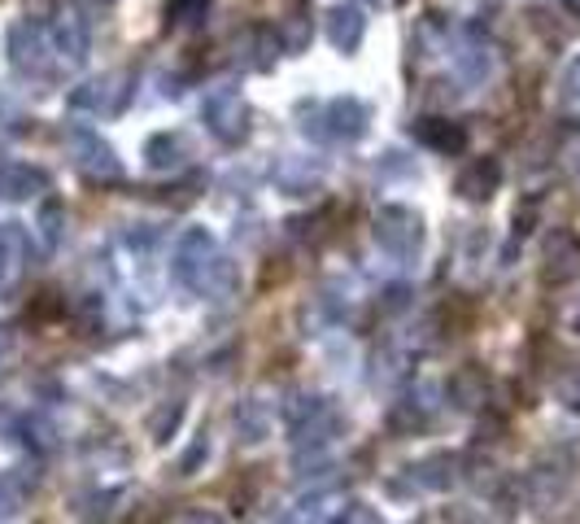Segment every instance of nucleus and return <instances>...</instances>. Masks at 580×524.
Here are the masks:
<instances>
[{
	"mask_svg": "<svg viewBox=\"0 0 580 524\" xmlns=\"http://www.w3.org/2000/svg\"><path fill=\"white\" fill-rule=\"evenodd\" d=\"M223 259L214 254V241L205 232H188L179 241V254H175V275L188 284V289H210V271H219Z\"/></svg>",
	"mask_w": 580,
	"mask_h": 524,
	"instance_id": "nucleus-1",
	"label": "nucleus"
},
{
	"mask_svg": "<svg viewBox=\"0 0 580 524\" xmlns=\"http://www.w3.org/2000/svg\"><path fill=\"white\" fill-rule=\"evenodd\" d=\"M419 237H423V228H419V214H411L407 206H389V210H380V219H376V241L389 250V254H414L419 250Z\"/></svg>",
	"mask_w": 580,
	"mask_h": 524,
	"instance_id": "nucleus-2",
	"label": "nucleus"
},
{
	"mask_svg": "<svg viewBox=\"0 0 580 524\" xmlns=\"http://www.w3.org/2000/svg\"><path fill=\"white\" fill-rule=\"evenodd\" d=\"M205 123H210V132L219 136V140H241L245 136V101H241V92H232V87H219V92H210L205 96Z\"/></svg>",
	"mask_w": 580,
	"mask_h": 524,
	"instance_id": "nucleus-3",
	"label": "nucleus"
},
{
	"mask_svg": "<svg viewBox=\"0 0 580 524\" xmlns=\"http://www.w3.org/2000/svg\"><path fill=\"white\" fill-rule=\"evenodd\" d=\"M577 271H580L577 232H568V228L550 232V241H546V280H572Z\"/></svg>",
	"mask_w": 580,
	"mask_h": 524,
	"instance_id": "nucleus-4",
	"label": "nucleus"
},
{
	"mask_svg": "<svg viewBox=\"0 0 580 524\" xmlns=\"http://www.w3.org/2000/svg\"><path fill=\"white\" fill-rule=\"evenodd\" d=\"M71 145H75L80 167L87 175H105V179H118V175H123L118 158H114V149H109L101 136H92V132H71Z\"/></svg>",
	"mask_w": 580,
	"mask_h": 524,
	"instance_id": "nucleus-5",
	"label": "nucleus"
},
{
	"mask_svg": "<svg viewBox=\"0 0 580 524\" xmlns=\"http://www.w3.org/2000/svg\"><path fill=\"white\" fill-rule=\"evenodd\" d=\"M118 84H127V75H105V80H96V84H87L83 92H75V105L96 109V114H118L127 105V92H131V87Z\"/></svg>",
	"mask_w": 580,
	"mask_h": 524,
	"instance_id": "nucleus-6",
	"label": "nucleus"
},
{
	"mask_svg": "<svg viewBox=\"0 0 580 524\" xmlns=\"http://www.w3.org/2000/svg\"><path fill=\"white\" fill-rule=\"evenodd\" d=\"M497 184H502L497 158H476V163H467V167L458 171V192H463L467 201H489L497 192Z\"/></svg>",
	"mask_w": 580,
	"mask_h": 524,
	"instance_id": "nucleus-7",
	"label": "nucleus"
},
{
	"mask_svg": "<svg viewBox=\"0 0 580 524\" xmlns=\"http://www.w3.org/2000/svg\"><path fill=\"white\" fill-rule=\"evenodd\" d=\"M362 31H367V18L354 9V4H336L328 13V35L336 49H345V53H354L358 44H362Z\"/></svg>",
	"mask_w": 580,
	"mask_h": 524,
	"instance_id": "nucleus-8",
	"label": "nucleus"
},
{
	"mask_svg": "<svg viewBox=\"0 0 580 524\" xmlns=\"http://www.w3.org/2000/svg\"><path fill=\"white\" fill-rule=\"evenodd\" d=\"M414 136H419L428 149H436V154H458V149L467 145V132H463L458 123H445V118H423V123L414 127Z\"/></svg>",
	"mask_w": 580,
	"mask_h": 524,
	"instance_id": "nucleus-9",
	"label": "nucleus"
},
{
	"mask_svg": "<svg viewBox=\"0 0 580 524\" xmlns=\"http://www.w3.org/2000/svg\"><path fill=\"white\" fill-rule=\"evenodd\" d=\"M328 118H331V136H362L367 132V109L349 96V101H331L328 105Z\"/></svg>",
	"mask_w": 580,
	"mask_h": 524,
	"instance_id": "nucleus-10",
	"label": "nucleus"
},
{
	"mask_svg": "<svg viewBox=\"0 0 580 524\" xmlns=\"http://www.w3.org/2000/svg\"><path fill=\"white\" fill-rule=\"evenodd\" d=\"M57 40H62V49L71 53V62H83V57H87V27H83V18L75 13V9L62 13V22H57Z\"/></svg>",
	"mask_w": 580,
	"mask_h": 524,
	"instance_id": "nucleus-11",
	"label": "nucleus"
},
{
	"mask_svg": "<svg viewBox=\"0 0 580 524\" xmlns=\"http://www.w3.org/2000/svg\"><path fill=\"white\" fill-rule=\"evenodd\" d=\"M22 241H18V232H0V293H9L13 284H18V275H22Z\"/></svg>",
	"mask_w": 580,
	"mask_h": 524,
	"instance_id": "nucleus-12",
	"label": "nucleus"
},
{
	"mask_svg": "<svg viewBox=\"0 0 580 524\" xmlns=\"http://www.w3.org/2000/svg\"><path fill=\"white\" fill-rule=\"evenodd\" d=\"M450 394L458 398V407H481V402H485V371L463 367V371L450 380Z\"/></svg>",
	"mask_w": 580,
	"mask_h": 524,
	"instance_id": "nucleus-13",
	"label": "nucleus"
},
{
	"mask_svg": "<svg viewBox=\"0 0 580 524\" xmlns=\"http://www.w3.org/2000/svg\"><path fill=\"white\" fill-rule=\"evenodd\" d=\"M0 188H4V197H27L31 188H44V171H31V167H13V171H4Z\"/></svg>",
	"mask_w": 580,
	"mask_h": 524,
	"instance_id": "nucleus-14",
	"label": "nucleus"
},
{
	"mask_svg": "<svg viewBox=\"0 0 580 524\" xmlns=\"http://www.w3.org/2000/svg\"><path fill=\"white\" fill-rule=\"evenodd\" d=\"M145 154H149V167H154V171H166V167H175V163H179V158H175V154H179V136H170V132L154 136Z\"/></svg>",
	"mask_w": 580,
	"mask_h": 524,
	"instance_id": "nucleus-15",
	"label": "nucleus"
},
{
	"mask_svg": "<svg viewBox=\"0 0 580 524\" xmlns=\"http://www.w3.org/2000/svg\"><path fill=\"white\" fill-rule=\"evenodd\" d=\"M205 9H210V0H166V18H170L175 27L205 18Z\"/></svg>",
	"mask_w": 580,
	"mask_h": 524,
	"instance_id": "nucleus-16",
	"label": "nucleus"
},
{
	"mask_svg": "<svg viewBox=\"0 0 580 524\" xmlns=\"http://www.w3.org/2000/svg\"><path fill=\"white\" fill-rule=\"evenodd\" d=\"M236 429L245 433V441H262V433H266V416H262L257 407H241V411H236Z\"/></svg>",
	"mask_w": 580,
	"mask_h": 524,
	"instance_id": "nucleus-17",
	"label": "nucleus"
},
{
	"mask_svg": "<svg viewBox=\"0 0 580 524\" xmlns=\"http://www.w3.org/2000/svg\"><path fill=\"white\" fill-rule=\"evenodd\" d=\"M563 109L580 114V57L568 66V75H563Z\"/></svg>",
	"mask_w": 580,
	"mask_h": 524,
	"instance_id": "nucleus-18",
	"label": "nucleus"
},
{
	"mask_svg": "<svg viewBox=\"0 0 580 524\" xmlns=\"http://www.w3.org/2000/svg\"><path fill=\"white\" fill-rule=\"evenodd\" d=\"M179 416H183V407L175 402V407H162L158 411V420H149V433H154V441H166V429H175L179 425Z\"/></svg>",
	"mask_w": 580,
	"mask_h": 524,
	"instance_id": "nucleus-19",
	"label": "nucleus"
},
{
	"mask_svg": "<svg viewBox=\"0 0 580 524\" xmlns=\"http://www.w3.org/2000/svg\"><path fill=\"white\" fill-rule=\"evenodd\" d=\"M559 398H563L572 411H580V371H572V376L559 385Z\"/></svg>",
	"mask_w": 580,
	"mask_h": 524,
	"instance_id": "nucleus-20",
	"label": "nucleus"
},
{
	"mask_svg": "<svg viewBox=\"0 0 580 524\" xmlns=\"http://www.w3.org/2000/svg\"><path fill=\"white\" fill-rule=\"evenodd\" d=\"M175 524H219V516H205V512H188V516H179Z\"/></svg>",
	"mask_w": 580,
	"mask_h": 524,
	"instance_id": "nucleus-21",
	"label": "nucleus"
},
{
	"mask_svg": "<svg viewBox=\"0 0 580 524\" xmlns=\"http://www.w3.org/2000/svg\"><path fill=\"white\" fill-rule=\"evenodd\" d=\"M568 4H572V9H577V13H580V0H568Z\"/></svg>",
	"mask_w": 580,
	"mask_h": 524,
	"instance_id": "nucleus-22",
	"label": "nucleus"
},
{
	"mask_svg": "<svg viewBox=\"0 0 580 524\" xmlns=\"http://www.w3.org/2000/svg\"><path fill=\"white\" fill-rule=\"evenodd\" d=\"M0 349H4V328H0Z\"/></svg>",
	"mask_w": 580,
	"mask_h": 524,
	"instance_id": "nucleus-23",
	"label": "nucleus"
},
{
	"mask_svg": "<svg viewBox=\"0 0 580 524\" xmlns=\"http://www.w3.org/2000/svg\"><path fill=\"white\" fill-rule=\"evenodd\" d=\"M577 333H580V319H577Z\"/></svg>",
	"mask_w": 580,
	"mask_h": 524,
	"instance_id": "nucleus-24",
	"label": "nucleus"
}]
</instances>
